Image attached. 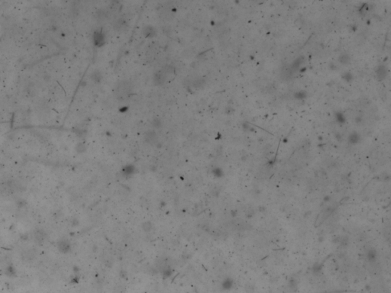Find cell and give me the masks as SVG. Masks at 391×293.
<instances>
[{"mask_svg": "<svg viewBox=\"0 0 391 293\" xmlns=\"http://www.w3.org/2000/svg\"><path fill=\"white\" fill-rule=\"evenodd\" d=\"M132 92V86L128 81H121L117 84L115 89V96L118 101L124 102L128 100Z\"/></svg>", "mask_w": 391, "mask_h": 293, "instance_id": "obj_1", "label": "cell"}, {"mask_svg": "<svg viewBox=\"0 0 391 293\" xmlns=\"http://www.w3.org/2000/svg\"><path fill=\"white\" fill-rule=\"evenodd\" d=\"M115 30L117 31H124L127 29L128 24L126 20L122 18H119L117 21H115V23L113 24Z\"/></svg>", "mask_w": 391, "mask_h": 293, "instance_id": "obj_2", "label": "cell"}, {"mask_svg": "<svg viewBox=\"0 0 391 293\" xmlns=\"http://www.w3.org/2000/svg\"><path fill=\"white\" fill-rule=\"evenodd\" d=\"M165 81H166V77L163 74L162 72L159 71L155 73L154 76V83L155 85H157V86H161V85H163L165 83Z\"/></svg>", "mask_w": 391, "mask_h": 293, "instance_id": "obj_3", "label": "cell"}, {"mask_svg": "<svg viewBox=\"0 0 391 293\" xmlns=\"http://www.w3.org/2000/svg\"><path fill=\"white\" fill-rule=\"evenodd\" d=\"M376 74L380 80H383L387 74V70L385 66L380 65L379 67H377V69L376 70Z\"/></svg>", "mask_w": 391, "mask_h": 293, "instance_id": "obj_4", "label": "cell"}, {"mask_svg": "<svg viewBox=\"0 0 391 293\" xmlns=\"http://www.w3.org/2000/svg\"><path fill=\"white\" fill-rule=\"evenodd\" d=\"M145 140H146V141L148 142V143L153 144L157 141L158 137H157V134L154 132V131H148L146 134H145Z\"/></svg>", "mask_w": 391, "mask_h": 293, "instance_id": "obj_5", "label": "cell"}, {"mask_svg": "<svg viewBox=\"0 0 391 293\" xmlns=\"http://www.w3.org/2000/svg\"><path fill=\"white\" fill-rule=\"evenodd\" d=\"M35 238L36 242L42 244L46 239V234L43 230H37L35 234Z\"/></svg>", "mask_w": 391, "mask_h": 293, "instance_id": "obj_6", "label": "cell"}, {"mask_svg": "<svg viewBox=\"0 0 391 293\" xmlns=\"http://www.w3.org/2000/svg\"><path fill=\"white\" fill-rule=\"evenodd\" d=\"M339 60V62L341 63V64L346 65V64H348V63L351 62V57L348 54L343 53V54H340V56L339 57V60Z\"/></svg>", "mask_w": 391, "mask_h": 293, "instance_id": "obj_7", "label": "cell"}, {"mask_svg": "<svg viewBox=\"0 0 391 293\" xmlns=\"http://www.w3.org/2000/svg\"><path fill=\"white\" fill-rule=\"evenodd\" d=\"M94 42L97 46L102 45L104 43V36L101 32H96L94 34Z\"/></svg>", "mask_w": 391, "mask_h": 293, "instance_id": "obj_8", "label": "cell"}, {"mask_svg": "<svg viewBox=\"0 0 391 293\" xmlns=\"http://www.w3.org/2000/svg\"><path fill=\"white\" fill-rule=\"evenodd\" d=\"M96 18L99 22H103L107 18V13L106 12H105L104 10L102 9H99L97 12V14H96Z\"/></svg>", "mask_w": 391, "mask_h": 293, "instance_id": "obj_9", "label": "cell"}, {"mask_svg": "<svg viewBox=\"0 0 391 293\" xmlns=\"http://www.w3.org/2000/svg\"><path fill=\"white\" fill-rule=\"evenodd\" d=\"M143 33L147 38H152L155 35V31L151 26H147L144 28Z\"/></svg>", "mask_w": 391, "mask_h": 293, "instance_id": "obj_10", "label": "cell"}, {"mask_svg": "<svg viewBox=\"0 0 391 293\" xmlns=\"http://www.w3.org/2000/svg\"><path fill=\"white\" fill-rule=\"evenodd\" d=\"M58 248L62 252H67L69 250V248H70V245L66 241H62L58 243Z\"/></svg>", "mask_w": 391, "mask_h": 293, "instance_id": "obj_11", "label": "cell"}, {"mask_svg": "<svg viewBox=\"0 0 391 293\" xmlns=\"http://www.w3.org/2000/svg\"><path fill=\"white\" fill-rule=\"evenodd\" d=\"M91 78H92V79L94 82H96V83H98V82H100L101 79H102V76H101L100 73H99V71L96 70V71H94L93 73H92V76H91Z\"/></svg>", "mask_w": 391, "mask_h": 293, "instance_id": "obj_12", "label": "cell"}, {"mask_svg": "<svg viewBox=\"0 0 391 293\" xmlns=\"http://www.w3.org/2000/svg\"><path fill=\"white\" fill-rule=\"evenodd\" d=\"M359 138H360V136L357 132H352V134H350L349 136V140H350L351 142L352 143H356V142L358 141Z\"/></svg>", "mask_w": 391, "mask_h": 293, "instance_id": "obj_13", "label": "cell"}, {"mask_svg": "<svg viewBox=\"0 0 391 293\" xmlns=\"http://www.w3.org/2000/svg\"><path fill=\"white\" fill-rule=\"evenodd\" d=\"M152 124H153L154 127L156 128H160L161 127V124H161V120L158 119V118H154L153 122H152Z\"/></svg>", "mask_w": 391, "mask_h": 293, "instance_id": "obj_14", "label": "cell"}, {"mask_svg": "<svg viewBox=\"0 0 391 293\" xmlns=\"http://www.w3.org/2000/svg\"><path fill=\"white\" fill-rule=\"evenodd\" d=\"M306 96H307L306 93H305V92H302V91H300V92H297V93L296 94V99H304V98H305Z\"/></svg>", "mask_w": 391, "mask_h": 293, "instance_id": "obj_15", "label": "cell"}, {"mask_svg": "<svg viewBox=\"0 0 391 293\" xmlns=\"http://www.w3.org/2000/svg\"><path fill=\"white\" fill-rule=\"evenodd\" d=\"M203 81L202 80V79H197V80H196L194 82V86H195V87L199 88V87H200V86H203Z\"/></svg>", "mask_w": 391, "mask_h": 293, "instance_id": "obj_16", "label": "cell"}, {"mask_svg": "<svg viewBox=\"0 0 391 293\" xmlns=\"http://www.w3.org/2000/svg\"><path fill=\"white\" fill-rule=\"evenodd\" d=\"M344 79L347 81H350L351 79H352V75L350 73H345V76H343Z\"/></svg>", "mask_w": 391, "mask_h": 293, "instance_id": "obj_17", "label": "cell"}]
</instances>
